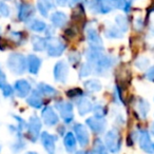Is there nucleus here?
Masks as SVG:
<instances>
[{"label":"nucleus","mask_w":154,"mask_h":154,"mask_svg":"<svg viewBox=\"0 0 154 154\" xmlns=\"http://www.w3.org/2000/svg\"><path fill=\"white\" fill-rule=\"evenodd\" d=\"M7 66L13 74L22 75L26 70V58L20 53H12L7 60Z\"/></svg>","instance_id":"obj_1"},{"label":"nucleus","mask_w":154,"mask_h":154,"mask_svg":"<svg viewBox=\"0 0 154 154\" xmlns=\"http://www.w3.org/2000/svg\"><path fill=\"white\" fill-rule=\"evenodd\" d=\"M105 143L107 145L108 149L113 153L119 151L120 145H122V138H120L119 132L116 129H112L106 134Z\"/></svg>","instance_id":"obj_2"},{"label":"nucleus","mask_w":154,"mask_h":154,"mask_svg":"<svg viewBox=\"0 0 154 154\" xmlns=\"http://www.w3.org/2000/svg\"><path fill=\"white\" fill-rule=\"evenodd\" d=\"M64 49H66V45L59 38L51 37L50 39H48L47 51L49 56H51V57H59L64 52Z\"/></svg>","instance_id":"obj_3"},{"label":"nucleus","mask_w":154,"mask_h":154,"mask_svg":"<svg viewBox=\"0 0 154 154\" xmlns=\"http://www.w3.org/2000/svg\"><path fill=\"white\" fill-rule=\"evenodd\" d=\"M55 108L59 111L60 116L62 117L64 122L70 124L74 119V114H73V105L70 101H58L55 103Z\"/></svg>","instance_id":"obj_4"},{"label":"nucleus","mask_w":154,"mask_h":154,"mask_svg":"<svg viewBox=\"0 0 154 154\" xmlns=\"http://www.w3.org/2000/svg\"><path fill=\"white\" fill-rule=\"evenodd\" d=\"M53 75H54V79L56 82L64 84L66 82V79H68V75H69L68 63L66 61H63V60H59L55 64V66H54Z\"/></svg>","instance_id":"obj_5"},{"label":"nucleus","mask_w":154,"mask_h":154,"mask_svg":"<svg viewBox=\"0 0 154 154\" xmlns=\"http://www.w3.org/2000/svg\"><path fill=\"white\" fill-rule=\"evenodd\" d=\"M87 39H88L89 45H90L91 50H95V51H103V39L99 36L97 31L93 28L87 29Z\"/></svg>","instance_id":"obj_6"},{"label":"nucleus","mask_w":154,"mask_h":154,"mask_svg":"<svg viewBox=\"0 0 154 154\" xmlns=\"http://www.w3.org/2000/svg\"><path fill=\"white\" fill-rule=\"evenodd\" d=\"M26 129H28V134L30 139L33 143H35L37 140V138H38L39 133H40L41 130V120L39 119V117H37L36 115L31 116Z\"/></svg>","instance_id":"obj_7"},{"label":"nucleus","mask_w":154,"mask_h":154,"mask_svg":"<svg viewBox=\"0 0 154 154\" xmlns=\"http://www.w3.org/2000/svg\"><path fill=\"white\" fill-rule=\"evenodd\" d=\"M93 64H94L95 72L98 75H100V76H103V75L112 68L113 59H112L111 57H109V56H105L103 54V55L95 61V63H93Z\"/></svg>","instance_id":"obj_8"},{"label":"nucleus","mask_w":154,"mask_h":154,"mask_svg":"<svg viewBox=\"0 0 154 154\" xmlns=\"http://www.w3.org/2000/svg\"><path fill=\"white\" fill-rule=\"evenodd\" d=\"M32 92V86L26 79H19L16 80L14 85V93L17 95L19 98H24L29 96Z\"/></svg>","instance_id":"obj_9"},{"label":"nucleus","mask_w":154,"mask_h":154,"mask_svg":"<svg viewBox=\"0 0 154 154\" xmlns=\"http://www.w3.org/2000/svg\"><path fill=\"white\" fill-rule=\"evenodd\" d=\"M41 117H42V120L47 126L52 127L55 126V125L58 124L59 122V118H58V115L56 114V112L54 111V109L52 107H45L41 111Z\"/></svg>","instance_id":"obj_10"},{"label":"nucleus","mask_w":154,"mask_h":154,"mask_svg":"<svg viewBox=\"0 0 154 154\" xmlns=\"http://www.w3.org/2000/svg\"><path fill=\"white\" fill-rule=\"evenodd\" d=\"M34 13V7L29 5V3H20L19 7H18V19L20 21H29V20H31Z\"/></svg>","instance_id":"obj_11"},{"label":"nucleus","mask_w":154,"mask_h":154,"mask_svg":"<svg viewBox=\"0 0 154 154\" xmlns=\"http://www.w3.org/2000/svg\"><path fill=\"white\" fill-rule=\"evenodd\" d=\"M139 145L145 152L149 154H154V143L151 140L147 131H140L139 133Z\"/></svg>","instance_id":"obj_12"},{"label":"nucleus","mask_w":154,"mask_h":154,"mask_svg":"<svg viewBox=\"0 0 154 154\" xmlns=\"http://www.w3.org/2000/svg\"><path fill=\"white\" fill-rule=\"evenodd\" d=\"M88 127L95 133H103L106 129V120L103 118H97L95 116L90 117L86 120Z\"/></svg>","instance_id":"obj_13"},{"label":"nucleus","mask_w":154,"mask_h":154,"mask_svg":"<svg viewBox=\"0 0 154 154\" xmlns=\"http://www.w3.org/2000/svg\"><path fill=\"white\" fill-rule=\"evenodd\" d=\"M41 59L38 56L34 55V54H30L28 56V59H26V68H28L29 72L32 75H37L40 70L41 66Z\"/></svg>","instance_id":"obj_14"},{"label":"nucleus","mask_w":154,"mask_h":154,"mask_svg":"<svg viewBox=\"0 0 154 154\" xmlns=\"http://www.w3.org/2000/svg\"><path fill=\"white\" fill-rule=\"evenodd\" d=\"M41 143L43 145V148L45 149V151L49 154H54L55 153V141L56 137L53 136L52 134L48 132H43L41 134Z\"/></svg>","instance_id":"obj_15"},{"label":"nucleus","mask_w":154,"mask_h":154,"mask_svg":"<svg viewBox=\"0 0 154 154\" xmlns=\"http://www.w3.org/2000/svg\"><path fill=\"white\" fill-rule=\"evenodd\" d=\"M74 131L75 134H76V137L79 141L80 146L85 147L89 143V132L87 130V128L82 124H77L75 125L74 127Z\"/></svg>","instance_id":"obj_16"},{"label":"nucleus","mask_w":154,"mask_h":154,"mask_svg":"<svg viewBox=\"0 0 154 154\" xmlns=\"http://www.w3.org/2000/svg\"><path fill=\"white\" fill-rule=\"evenodd\" d=\"M26 103H28L29 106H31V107L34 108V109H40L43 105L42 95L37 90L32 91L31 94L29 95V97L26 98Z\"/></svg>","instance_id":"obj_17"},{"label":"nucleus","mask_w":154,"mask_h":154,"mask_svg":"<svg viewBox=\"0 0 154 154\" xmlns=\"http://www.w3.org/2000/svg\"><path fill=\"white\" fill-rule=\"evenodd\" d=\"M77 109H78V112H79L80 115L84 116L93 110L92 103L90 101V99L82 96L77 99Z\"/></svg>","instance_id":"obj_18"},{"label":"nucleus","mask_w":154,"mask_h":154,"mask_svg":"<svg viewBox=\"0 0 154 154\" xmlns=\"http://www.w3.org/2000/svg\"><path fill=\"white\" fill-rule=\"evenodd\" d=\"M54 7H55L54 0H37V10L43 17H48L49 12Z\"/></svg>","instance_id":"obj_19"},{"label":"nucleus","mask_w":154,"mask_h":154,"mask_svg":"<svg viewBox=\"0 0 154 154\" xmlns=\"http://www.w3.org/2000/svg\"><path fill=\"white\" fill-rule=\"evenodd\" d=\"M51 19V22L53 23V26H56V28H62L68 22V16L66 15L62 12H55L51 15L50 17Z\"/></svg>","instance_id":"obj_20"},{"label":"nucleus","mask_w":154,"mask_h":154,"mask_svg":"<svg viewBox=\"0 0 154 154\" xmlns=\"http://www.w3.org/2000/svg\"><path fill=\"white\" fill-rule=\"evenodd\" d=\"M26 26H28V28L30 29L31 31L37 32V33L45 32L48 28L45 22H43L42 20H40V19H36V18H32L31 20H29Z\"/></svg>","instance_id":"obj_21"},{"label":"nucleus","mask_w":154,"mask_h":154,"mask_svg":"<svg viewBox=\"0 0 154 154\" xmlns=\"http://www.w3.org/2000/svg\"><path fill=\"white\" fill-rule=\"evenodd\" d=\"M37 91H38L42 96H47V97H53L57 95L56 89H54L53 87L49 86V85L45 84V82L38 84V86H37Z\"/></svg>","instance_id":"obj_22"},{"label":"nucleus","mask_w":154,"mask_h":154,"mask_svg":"<svg viewBox=\"0 0 154 154\" xmlns=\"http://www.w3.org/2000/svg\"><path fill=\"white\" fill-rule=\"evenodd\" d=\"M47 45H48V39L42 38L40 36L34 35L32 37V45L33 49L37 52H42L45 50H47Z\"/></svg>","instance_id":"obj_23"},{"label":"nucleus","mask_w":154,"mask_h":154,"mask_svg":"<svg viewBox=\"0 0 154 154\" xmlns=\"http://www.w3.org/2000/svg\"><path fill=\"white\" fill-rule=\"evenodd\" d=\"M63 143L64 147H66V151L69 153H72V152L75 151V149H76V139H75V136L73 135V133H66V136H64Z\"/></svg>","instance_id":"obj_24"},{"label":"nucleus","mask_w":154,"mask_h":154,"mask_svg":"<svg viewBox=\"0 0 154 154\" xmlns=\"http://www.w3.org/2000/svg\"><path fill=\"white\" fill-rule=\"evenodd\" d=\"M136 110L141 118H146L150 111V105L145 99H138L136 103Z\"/></svg>","instance_id":"obj_25"},{"label":"nucleus","mask_w":154,"mask_h":154,"mask_svg":"<svg viewBox=\"0 0 154 154\" xmlns=\"http://www.w3.org/2000/svg\"><path fill=\"white\" fill-rule=\"evenodd\" d=\"M85 88H86V90L90 93H97L101 90L103 86H101L99 80L90 79V80H87V82H85Z\"/></svg>","instance_id":"obj_26"},{"label":"nucleus","mask_w":154,"mask_h":154,"mask_svg":"<svg viewBox=\"0 0 154 154\" xmlns=\"http://www.w3.org/2000/svg\"><path fill=\"white\" fill-rule=\"evenodd\" d=\"M26 148V141L22 139V136H16V139L13 143L11 145V150L13 151V153H19L22 150Z\"/></svg>","instance_id":"obj_27"},{"label":"nucleus","mask_w":154,"mask_h":154,"mask_svg":"<svg viewBox=\"0 0 154 154\" xmlns=\"http://www.w3.org/2000/svg\"><path fill=\"white\" fill-rule=\"evenodd\" d=\"M106 36L111 39H118V38H122L124 35H122V32L117 26H110L109 28L106 30Z\"/></svg>","instance_id":"obj_28"},{"label":"nucleus","mask_w":154,"mask_h":154,"mask_svg":"<svg viewBox=\"0 0 154 154\" xmlns=\"http://www.w3.org/2000/svg\"><path fill=\"white\" fill-rule=\"evenodd\" d=\"M0 90L5 98H9L14 94V89L7 82V79H0Z\"/></svg>","instance_id":"obj_29"},{"label":"nucleus","mask_w":154,"mask_h":154,"mask_svg":"<svg viewBox=\"0 0 154 154\" xmlns=\"http://www.w3.org/2000/svg\"><path fill=\"white\" fill-rule=\"evenodd\" d=\"M115 22L117 24V28L122 32H127L129 29V21L128 18L124 15H117L115 17Z\"/></svg>","instance_id":"obj_30"},{"label":"nucleus","mask_w":154,"mask_h":154,"mask_svg":"<svg viewBox=\"0 0 154 154\" xmlns=\"http://www.w3.org/2000/svg\"><path fill=\"white\" fill-rule=\"evenodd\" d=\"M93 71V66H91V63H84L82 66H80L79 69V75L80 77H87L89 76V75H91V73H92Z\"/></svg>","instance_id":"obj_31"},{"label":"nucleus","mask_w":154,"mask_h":154,"mask_svg":"<svg viewBox=\"0 0 154 154\" xmlns=\"http://www.w3.org/2000/svg\"><path fill=\"white\" fill-rule=\"evenodd\" d=\"M135 66H137L138 69L140 70H146V69L149 68L150 66V60L148 58H145V57H140L135 61Z\"/></svg>","instance_id":"obj_32"},{"label":"nucleus","mask_w":154,"mask_h":154,"mask_svg":"<svg viewBox=\"0 0 154 154\" xmlns=\"http://www.w3.org/2000/svg\"><path fill=\"white\" fill-rule=\"evenodd\" d=\"M11 15V10H10V7L8 5H5V2L0 1V16L1 17H10Z\"/></svg>","instance_id":"obj_33"},{"label":"nucleus","mask_w":154,"mask_h":154,"mask_svg":"<svg viewBox=\"0 0 154 154\" xmlns=\"http://www.w3.org/2000/svg\"><path fill=\"white\" fill-rule=\"evenodd\" d=\"M13 118L16 120V122H17V126H16V127H17L18 130H19L20 132H22L24 129H26L28 124H26V122L23 119V118H21L20 116H18V115H13Z\"/></svg>","instance_id":"obj_34"},{"label":"nucleus","mask_w":154,"mask_h":154,"mask_svg":"<svg viewBox=\"0 0 154 154\" xmlns=\"http://www.w3.org/2000/svg\"><path fill=\"white\" fill-rule=\"evenodd\" d=\"M93 111L95 113V117L103 118V116H105V108L101 105H96L94 107V109H93Z\"/></svg>","instance_id":"obj_35"},{"label":"nucleus","mask_w":154,"mask_h":154,"mask_svg":"<svg viewBox=\"0 0 154 154\" xmlns=\"http://www.w3.org/2000/svg\"><path fill=\"white\" fill-rule=\"evenodd\" d=\"M68 95L70 97H73V98H79V97L84 96L82 91L80 89H73V90L68 91Z\"/></svg>","instance_id":"obj_36"},{"label":"nucleus","mask_w":154,"mask_h":154,"mask_svg":"<svg viewBox=\"0 0 154 154\" xmlns=\"http://www.w3.org/2000/svg\"><path fill=\"white\" fill-rule=\"evenodd\" d=\"M10 37L13 41L22 40V33L21 32H10Z\"/></svg>","instance_id":"obj_37"},{"label":"nucleus","mask_w":154,"mask_h":154,"mask_svg":"<svg viewBox=\"0 0 154 154\" xmlns=\"http://www.w3.org/2000/svg\"><path fill=\"white\" fill-rule=\"evenodd\" d=\"M146 77H147L148 80L154 82V66H151V68L147 71V73H146Z\"/></svg>","instance_id":"obj_38"},{"label":"nucleus","mask_w":154,"mask_h":154,"mask_svg":"<svg viewBox=\"0 0 154 154\" xmlns=\"http://www.w3.org/2000/svg\"><path fill=\"white\" fill-rule=\"evenodd\" d=\"M82 1V0H68V3L70 7H75V5H79V2Z\"/></svg>","instance_id":"obj_39"},{"label":"nucleus","mask_w":154,"mask_h":154,"mask_svg":"<svg viewBox=\"0 0 154 154\" xmlns=\"http://www.w3.org/2000/svg\"><path fill=\"white\" fill-rule=\"evenodd\" d=\"M56 2H57V5H60V7H63V5H66V3H68V0H56Z\"/></svg>","instance_id":"obj_40"},{"label":"nucleus","mask_w":154,"mask_h":154,"mask_svg":"<svg viewBox=\"0 0 154 154\" xmlns=\"http://www.w3.org/2000/svg\"><path fill=\"white\" fill-rule=\"evenodd\" d=\"M0 79H7V76H5V72L2 71L1 66H0Z\"/></svg>","instance_id":"obj_41"},{"label":"nucleus","mask_w":154,"mask_h":154,"mask_svg":"<svg viewBox=\"0 0 154 154\" xmlns=\"http://www.w3.org/2000/svg\"><path fill=\"white\" fill-rule=\"evenodd\" d=\"M151 133L154 135V122L152 124V126H151Z\"/></svg>","instance_id":"obj_42"},{"label":"nucleus","mask_w":154,"mask_h":154,"mask_svg":"<svg viewBox=\"0 0 154 154\" xmlns=\"http://www.w3.org/2000/svg\"><path fill=\"white\" fill-rule=\"evenodd\" d=\"M26 154H38V153H36V152H33V151H30V152H28V153H26Z\"/></svg>","instance_id":"obj_43"},{"label":"nucleus","mask_w":154,"mask_h":154,"mask_svg":"<svg viewBox=\"0 0 154 154\" xmlns=\"http://www.w3.org/2000/svg\"><path fill=\"white\" fill-rule=\"evenodd\" d=\"M2 33V29H1V26H0V34Z\"/></svg>","instance_id":"obj_44"},{"label":"nucleus","mask_w":154,"mask_h":154,"mask_svg":"<svg viewBox=\"0 0 154 154\" xmlns=\"http://www.w3.org/2000/svg\"><path fill=\"white\" fill-rule=\"evenodd\" d=\"M0 153H1V145H0Z\"/></svg>","instance_id":"obj_45"}]
</instances>
